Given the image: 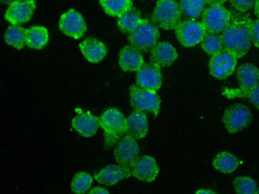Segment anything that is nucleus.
<instances>
[{
	"instance_id": "0eeeda50",
	"label": "nucleus",
	"mask_w": 259,
	"mask_h": 194,
	"mask_svg": "<svg viewBox=\"0 0 259 194\" xmlns=\"http://www.w3.org/2000/svg\"><path fill=\"white\" fill-rule=\"evenodd\" d=\"M232 14L222 5L206 8L202 14V23L208 33H223L232 20Z\"/></svg>"
},
{
	"instance_id": "c756f323",
	"label": "nucleus",
	"mask_w": 259,
	"mask_h": 194,
	"mask_svg": "<svg viewBox=\"0 0 259 194\" xmlns=\"http://www.w3.org/2000/svg\"><path fill=\"white\" fill-rule=\"evenodd\" d=\"M233 185L237 193L254 194L257 191V183L250 177L242 176L236 177Z\"/></svg>"
},
{
	"instance_id": "c9c22d12",
	"label": "nucleus",
	"mask_w": 259,
	"mask_h": 194,
	"mask_svg": "<svg viewBox=\"0 0 259 194\" xmlns=\"http://www.w3.org/2000/svg\"><path fill=\"white\" fill-rule=\"evenodd\" d=\"M195 193H215L213 191L210 190V189H199V190L196 191Z\"/></svg>"
},
{
	"instance_id": "dca6fc26",
	"label": "nucleus",
	"mask_w": 259,
	"mask_h": 194,
	"mask_svg": "<svg viewBox=\"0 0 259 194\" xmlns=\"http://www.w3.org/2000/svg\"><path fill=\"white\" fill-rule=\"evenodd\" d=\"M177 58L176 48L168 42L156 43L151 50V62L160 69L171 66Z\"/></svg>"
},
{
	"instance_id": "a878e982",
	"label": "nucleus",
	"mask_w": 259,
	"mask_h": 194,
	"mask_svg": "<svg viewBox=\"0 0 259 194\" xmlns=\"http://www.w3.org/2000/svg\"><path fill=\"white\" fill-rule=\"evenodd\" d=\"M141 20L142 19L140 12L132 8L128 12L118 17L117 26L120 31L130 34V32L133 31L140 24Z\"/></svg>"
},
{
	"instance_id": "f704fd0d",
	"label": "nucleus",
	"mask_w": 259,
	"mask_h": 194,
	"mask_svg": "<svg viewBox=\"0 0 259 194\" xmlns=\"http://www.w3.org/2000/svg\"><path fill=\"white\" fill-rule=\"evenodd\" d=\"M205 1H206V4H208L210 6H213V5H222L227 2V0H205Z\"/></svg>"
},
{
	"instance_id": "412c9836",
	"label": "nucleus",
	"mask_w": 259,
	"mask_h": 194,
	"mask_svg": "<svg viewBox=\"0 0 259 194\" xmlns=\"http://www.w3.org/2000/svg\"><path fill=\"white\" fill-rule=\"evenodd\" d=\"M124 178H127V176L120 165H109L105 168L97 172L94 175V179L98 182L109 186L116 185Z\"/></svg>"
},
{
	"instance_id": "ddd939ff",
	"label": "nucleus",
	"mask_w": 259,
	"mask_h": 194,
	"mask_svg": "<svg viewBox=\"0 0 259 194\" xmlns=\"http://www.w3.org/2000/svg\"><path fill=\"white\" fill-rule=\"evenodd\" d=\"M35 9V0H16L10 4L4 17L12 25L23 24L32 18Z\"/></svg>"
},
{
	"instance_id": "f257e3e1",
	"label": "nucleus",
	"mask_w": 259,
	"mask_h": 194,
	"mask_svg": "<svg viewBox=\"0 0 259 194\" xmlns=\"http://www.w3.org/2000/svg\"><path fill=\"white\" fill-rule=\"evenodd\" d=\"M253 20L246 15L232 18L227 28L222 33L224 50L233 54L237 58L244 57L251 46Z\"/></svg>"
},
{
	"instance_id": "4be33fe9",
	"label": "nucleus",
	"mask_w": 259,
	"mask_h": 194,
	"mask_svg": "<svg viewBox=\"0 0 259 194\" xmlns=\"http://www.w3.org/2000/svg\"><path fill=\"white\" fill-rule=\"evenodd\" d=\"M49 32L42 26H33L26 29V45L30 48L41 50L49 41Z\"/></svg>"
},
{
	"instance_id": "7ed1b4c3",
	"label": "nucleus",
	"mask_w": 259,
	"mask_h": 194,
	"mask_svg": "<svg viewBox=\"0 0 259 194\" xmlns=\"http://www.w3.org/2000/svg\"><path fill=\"white\" fill-rule=\"evenodd\" d=\"M181 5L176 0H158L152 19L163 30H175L181 23Z\"/></svg>"
},
{
	"instance_id": "423d86ee",
	"label": "nucleus",
	"mask_w": 259,
	"mask_h": 194,
	"mask_svg": "<svg viewBox=\"0 0 259 194\" xmlns=\"http://www.w3.org/2000/svg\"><path fill=\"white\" fill-rule=\"evenodd\" d=\"M156 91L132 85L130 87V105L135 111L152 112L155 116H157L160 112V99Z\"/></svg>"
},
{
	"instance_id": "f03ea898",
	"label": "nucleus",
	"mask_w": 259,
	"mask_h": 194,
	"mask_svg": "<svg viewBox=\"0 0 259 194\" xmlns=\"http://www.w3.org/2000/svg\"><path fill=\"white\" fill-rule=\"evenodd\" d=\"M99 123L104 131L105 149H111L126 133L125 117L117 109H109L102 113Z\"/></svg>"
},
{
	"instance_id": "a211bd4d",
	"label": "nucleus",
	"mask_w": 259,
	"mask_h": 194,
	"mask_svg": "<svg viewBox=\"0 0 259 194\" xmlns=\"http://www.w3.org/2000/svg\"><path fill=\"white\" fill-rule=\"evenodd\" d=\"M79 48L84 58L93 64L99 63L107 55L106 45L94 37H89L79 43Z\"/></svg>"
},
{
	"instance_id": "9b49d317",
	"label": "nucleus",
	"mask_w": 259,
	"mask_h": 194,
	"mask_svg": "<svg viewBox=\"0 0 259 194\" xmlns=\"http://www.w3.org/2000/svg\"><path fill=\"white\" fill-rule=\"evenodd\" d=\"M238 58L229 51L223 50L213 55L209 62V71L215 78L223 80L230 77L236 69Z\"/></svg>"
},
{
	"instance_id": "aec40b11",
	"label": "nucleus",
	"mask_w": 259,
	"mask_h": 194,
	"mask_svg": "<svg viewBox=\"0 0 259 194\" xmlns=\"http://www.w3.org/2000/svg\"><path fill=\"white\" fill-rule=\"evenodd\" d=\"M148 119L144 112L134 111L126 119V134L136 139L145 138L148 134Z\"/></svg>"
},
{
	"instance_id": "9d476101",
	"label": "nucleus",
	"mask_w": 259,
	"mask_h": 194,
	"mask_svg": "<svg viewBox=\"0 0 259 194\" xmlns=\"http://www.w3.org/2000/svg\"><path fill=\"white\" fill-rule=\"evenodd\" d=\"M207 33L203 23L195 19L183 21L177 25L175 29L176 36L179 42L187 48L195 46L201 43Z\"/></svg>"
},
{
	"instance_id": "72a5a7b5",
	"label": "nucleus",
	"mask_w": 259,
	"mask_h": 194,
	"mask_svg": "<svg viewBox=\"0 0 259 194\" xmlns=\"http://www.w3.org/2000/svg\"><path fill=\"white\" fill-rule=\"evenodd\" d=\"M90 193H109V191L105 188H102V187H95L93 188L92 190L90 191Z\"/></svg>"
},
{
	"instance_id": "4468645a",
	"label": "nucleus",
	"mask_w": 259,
	"mask_h": 194,
	"mask_svg": "<svg viewBox=\"0 0 259 194\" xmlns=\"http://www.w3.org/2000/svg\"><path fill=\"white\" fill-rule=\"evenodd\" d=\"M159 167L153 158L144 155L137 158L131 167V176L143 182H152L159 174Z\"/></svg>"
},
{
	"instance_id": "f3484780",
	"label": "nucleus",
	"mask_w": 259,
	"mask_h": 194,
	"mask_svg": "<svg viewBox=\"0 0 259 194\" xmlns=\"http://www.w3.org/2000/svg\"><path fill=\"white\" fill-rule=\"evenodd\" d=\"M118 63L123 71L136 72L145 65V60L139 50L133 45H126L119 52Z\"/></svg>"
},
{
	"instance_id": "cd10ccee",
	"label": "nucleus",
	"mask_w": 259,
	"mask_h": 194,
	"mask_svg": "<svg viewBox=\"0 0 259 194\" xmlns=\"http://www.w3.org/2000/svg\"><path fill=\"white\" fill-rule=\"evenodd\" d=\"M201 47L206 54L214 55L224 50V42L221 35L214 33H207L201 41Z\"/></svg>"
},
{
	"instance_id": "4c0bfd02",
	"label": "nucleus",
	"mask_w": 259,
	"mask_h": 194,
	"mask_svg": "<svg viewBox=\"0 0 259 194\" xmlns=\"http://www.w3.org/2000/svg\"><path fill=\"white\" fill-rule=\"evenodd\" d=\"M16 0H1V2L4 4H12V3L15 2Z\"/></svg>"
},
{
	"instance_id": "b1692460",
	"label": "nucleus",
	"mask_w": 259,
	"mask_h": 194,
	"mask_svg": "<svg viewBox=\"0 0 259 194\" xmlns=\"http://www.w3.org/2000/svg\"><path fill=\"white\" fill-rule=\"evenodd\" d=\"M104 12L112 17L120 15L133 8V0H99Z\"/></svg>"
},
{
	"instance_id": "2f4dec72",
	"label": "nucleus",
	"mask_w": 259,
	"mask_h": 194,
	"mask_svg": "<svg viewBox=\"0 0 259 194\" xmlns=\"http://www.w3.org/2000/svg\"><path fill=\"white\" fill-rule=\"evenodd\" d=\"M246 98H248L250 103L255 107L257 110H259V83L248 92Z\"/></svg>"
},
{
	"instance_id": "58836bf2",
	"label": "nucleus",
	"mask_w": 259,
	"mask_h": 194,
	"mask_svg": "<svg viewBox=\"0 0 259 194\" xmlns=\"http://www.w3.org/2000/svg\"><path fill=\"white\" fill-rule=\"evenodd\" d=\"M256 193L259 194V188H257V191H256Z\"/></svg>"
},
{
	"instance_id": "6ab92c4d",
	"label": "nucleus",
	"mask_w": 259,
	"mask_h": 194,
	"mask_svg": "<svg viewBox=\"0 0 259 194\" xmlns=\"http://www.w3.org/2000/svg\"><path fill=\"white\" fill-rule=\"evenodd\" d=\"M99 119L91 112H82L73 118L72 121L73 128L81 136H94L99 127Z\"/></svg>"
},
{
	"instance_id": "473e14b6",
	"label": "nucleus",
	"mask_w": 259,
	"mask_h": 194,
	"mask_svg": "<svg viewBox=\"0 0 259 194\" xmlns=\"http://www.w3.org/2000/svg\"><path fill=\"white\" fill-rule=\"evenodd\" d=\"M252 42L256 47L259 48V19L253 22L252 25Z\"/></svg>"
},
{
	"instance_id": "f8f14e48",
	"label": "nucleus",
	"mask_w": 259,
	"mask_h": 194,
	"mask_svg": "<svg viewBox=\"0 0 259 194\" xmlns=\"http://www.w3.org/2000/svg\"><path fill=\"white\" fill-rule=\"evenodd\" d=\"M59 26L63 34L74 39L81 38L87 30V23L82 15L74 9L69 10L62 14Z\"/></svg>"
},
{
	"instance_id": "39448f33",
	"label": "nucleus",
	"mask_w": 259,
	"mask_h": 194,
	"mask_svg": "<svg viewBox=\"0 0 259 194\" xmlns=\"http://www.w3.org/2000/svg\"><path fill=\"white\" fill-rule=\"evenodd\" d=\"M160 32L157 27L142 19L138 26L128 36V42L140 51H149L157 43Z\"/></svg>"
},
{
	"instance_id": "1a4fd4ad",
	"label": "nucleus",
	"mask_w": 259,
	"mask_h": 194,
	"mask_svg": "<svg viewBox=\"0 0 259 194\" xmlns=\"http://www.w3.org/2000/svg\"><path fill=\"white\" fill-rule=\"evenodd\" d=\"M223 121L228 132L236 134L250 125L252 121L251 112L245 105L235 104L227 108Z\"/></svg>"
},
{
	"instance_id": "5701e85b",
	"label": "nucleus",
	"mask_w": 259,
	"mask_h": 194,
	"mask_svg": "<svg viewBox=\"0 0 259 194\" xmlns=\"http://www.w3.org/2000/svg\"><path fill=\"white\" fill-rule=\"evenodd\" d=\"M241 161L229 152L219 153L213 160V166L215 170L223 174H231L241 165Z\"/></svg>"
},
{
	"instance_id": "6e6552de",
	"label": "nucleus",
	"mask_w": 259,
	"mask_h": 194,
	"mask_svg": "<svg viewBox=\"0 0 259 194\" xmlns=\"http://www.w3.org/2000/svg\"><path fill=\"white\" fill-rule=\"evenodd\" d=\"M139 145L131 135L126 134L120 138L114 150V157L125 172L127 177H131V167L139 155Z\"/></svg>"
},
{
	"instance_id": "bb28decb",
	"label": "nucleus",
	"mask_w": 259,
	"mask_h": 194,
	"mask_svg": "<svg viewBox=\"0 0 259 194\" xmlns=\"http://www.w3.org/2000/svg\"><path fill=\"white\" fill-rule=\"evenodd\" d=\"M205 0H181L182 13L191 19H196L203 14L206 6Z\"/></svg>"
},
{
	"instance_id": "2eb2a0df",
	"label": "nucleus",
	"mask_w": 259,
	"mask_h": 194,
	"mask_svg": "<svg viewBox=\"0 0 259 194\" xmlns=\"http://www.w3.org/2000/svg\"><path fill=\"white\" fill-rule=\"evenodd\" d=\"M137 72L136 80L138 87L154 91L160 89L162 84L160 68L153 64H145Z\"/></svg>"
},
{
	"instance_id": "7c9ffc66",
	"label": "nucleus",
	"mask_w": 259,
	"mask_h": 194,
	"mask_svg": "<svg viewBox=\"0 0 259 194\" xmlns=\"http://www.w3.org/2000/svg\"><path fill=\"white\" fill-rule=\"evenodd\" d=\"M238 12H246L255 6L257 0H230Z\"/></svg>"
},
{
	"instance_id": "e433bc0d",
	"label": "nucleus",
	"mask_w": 259,
	"mask_h": 194,
	"mask_svg": "<svg viewBox=\"0 0 259 194\" xmlns=\"http://www.w3.org/2000/svg\"><path fill=\"white\" fill-rule=\"evenodd\" d=\"M254 11H255V15L259 19V0L256 1L255 6H254Z\"/></svg>"
},
{
	"instance_id": "c85d7f7f",
	"label": "nucleus",
	"mask_w": 259,
	"mask_h": 194,
	"mask_svg": "<svg viewBox=\"0 0 259 194\" xmlns=\"http://www.w3.org/2000/svg\"><path fill=\"white\" fill-rule=\"evenodd\" d=\"M93 183V177L87 172H78L73 177L71 189L75 193H85L89 191Z\"/></svg>"
},
{
	"instance_id": "20e7f679",
	"label": "nucleus",
	"mask_w": 259,
	"mask_h": 194,
	"mask_svg": "<svg viewBox=\"0 0 259 194\" xmlns=\"http://www.w3.org/2000/svg\"><path fill=\"white\" fill-rule=\"evenodd\" d=\"M237 78L239 80L238 89L224 90V95L227 98H246L248 92L259 83V70L250 63L242 64L237 71Z\"/></svg>"
},
{
	"instance_id": "393cba45",
	"label": "nucleus",
	"mask_w": 259,
	"mask_h": 194,
	"mask_svg": "<svg viewBox=\"0 0 259 194\" xmlns=\"http://www.w3.org/2000/svg\"><path fill=\"white\" fill-rule=\"evenodd\" d=\"M4 40L18 50L23 48L26 45V29L19 25L10 26L4 34Z\"/></svg>"
}]
</instances>
